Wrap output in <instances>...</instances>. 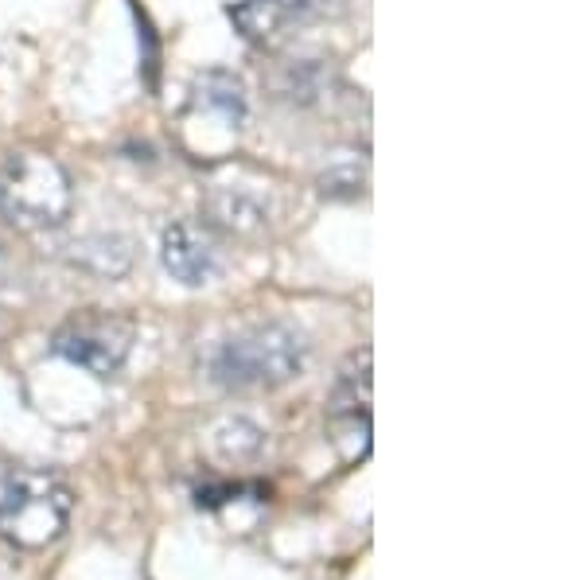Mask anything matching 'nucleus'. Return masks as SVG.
<instances>
[{
	"mask_svg": "<svg viewBox=\"0 0 584 580\" xmlns=\"http://www.w3.org/2000/svg\"><path fill=\"white\" fill-rule=\"evenodd\" d=\"M308 366V335L292 324H254L219 339L207 355V378L234 390V394H257V390H281L292 378H300Z\"/></svg>",
	"mask_w": 584,
	"mask_h": 580,
	"instance_id": "nucleus-1",
	"label": "nucleus"
},
{
	"mask_svg": "<svg viewBox=\"0 0 584 580\" xmlns=\"http://www.w3.org/2000/svg\"><path fill=\"white\" fill-rule=\"evenodd\" d=\"M74 514V491L55 472L16 468L0 479V538L24 553L55 545Z\"/></svg>",
	"mask_w": 584,
	"mask_h": 580,
	"instance_id": "nucleus-2",
	"label": "nucleus"
},
{
	"mask_svg": "<svg viewBox=\"0 0 584 580\" xmlns=\"http://www.w3.org/2000/svg\"><path fill=\"white\" fill-rule=\"evenodd\" d=\"M71 176L43 152H16L0 168V218L16 230H55L71 215Z\"/></svg>",
	"mask_w": 584,
	"mask_h": 580,
	"instance_id": "nucleus-3",
	"label": "nucleus"
},
{
	"mask_svg": "<svg viewBox=\"0 0 584 580\" xmlns=\"http://www.w3.org/2000/svg\"><path fill=\"white\" fill-rule=\"evenodd\" d=\"M51 351L71 366H82L94 378H113L129 363L133 324L110 312H78L51 335Z\"/></svg>",
	"mask_w": 584,
	"mask_h": 580,
	"instance_id": "nucleus-4",
	"label": "nucleus"
},
{
	"mask_svg": "<svg viewBox=\"0 0 584 580\" xmlns=\"http://www.w3.org/2000/svg\"><path fill=\"white\" fill-rule=\"evenodd\" d=\"M328 436L347 464L370 456V351L351 355L328 398Z\"/></svg>",
	"mask_w": 584,
	"mask_h": 580,
	"instance_id": "nucleus-5",
	"label": "nucleus"
},
{
	"mask_svg": "<svg viewBox=\"0 0 584 580\" xmlns=\"http://www.w3.org/2000/svg\"><path fill=\"white\" fill-rule=\"evenodd\" d=\"M347 8V0H238L230 8L234 28L254 47H277L296 24L328 20Z\"/></svg>",
	"mask_w": 584,
	"mask_h": 580,
	"instance_id": "nucleus-6",
	"label": "nucleus"
},
{
	"mask_svg": "<svg viewBox=\"0 0 584 580\" xmlns=\"http://www.w3.org/2000/svg\"><path fill=\"white\" fill-rule=\"evenodd\" d=\"M160 261L172 273V281H180L187 289H203L219 277L222 246L219 238L199 222H172L160 234Z\"/></svg>",
	"mask_w": 584,
	"mask_h": 580,
	"instance_id": "nucleus-7",
	"label": "nucleus"
},
{
	"mask_svg": "<svg viewBox=\"0 0 584 580\" xmlns=\"http://www.w3.org/2000/svg\"><path fill=\"white\" fill-rule=\"evenodd\" d=\"M133 238L125 234H82L67 246V261L74 269L90 273V277H102V281H117L133 269Z\"/></svg>",
	"mask_w": 584,
	"mask_h": 580,
	"instance_id": "nucleus-8",
	"label": "nucleus"
},
{
	"mask_svg": "<svg viewBox=\"0 0 584 580\" xmlns=\"http://www.w3.org/2000/svg\"><path fill=\"white\" fill-rule=\"evenodd\" d=\"M203 207H207V215H211L215 226L230 230V234H242V238L261 234V230H265V222H269L265 203H261L257 195H250L246 187H226V183H215V187L207 191Z\"/></svg>",
	"mask_w": 584,
	"mask_h": 580,
	"instance_id": "nucleus-9",
	"label": "nucleus"
},
{
	"mask_svg": "<svg viewBox=\"0 0 584 580\" xmlns=\"http://www.w3.org/2000/svg\"><path fill=\"white\" fill-rule=\"evenodd\" d=\"M195 98H199V106L219 113L230 129H242L246 125V86H242L238 74L203 71L195 78Z\"/></svg>",
	"mask_w": 584,
	"mask_h": 580,
	"instance_id": "nucleus-10",
	"label": "nucleus"
},
{
	"mask_svg": "<svg viewBox=\"0 0 584 580\" xmlns=\"http://www.w3.org/2000/svg\"><path fill=\"white\" fill-rule=\"evenodd\" d=\"M328 90L331 71L324 63H285V71L277 74V94H285L292 102H316Z\"/></svg>",
	"mask_w": 584,
	"mask_h": 580,
	"instance_id": "nucleus-11",
	"label": "nucleus"
},
{
	"mask_svg": "<svg viewBox=\"0 0 584 580\" xmlns=\"http://www.w3.org/2000/svg\"><path fill=\"white\" fill-rule=\"evenodd\" d=\"M316 187L324 199H359L366 187V172L359 164H335L316 180Z\"/></svg>",
	"mask_w": 584,
	"mask_h": 580,
	"instance_id": "nucleus-12",
	"label": "nucleus"
}]
</instances>
